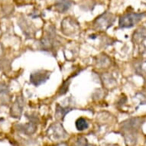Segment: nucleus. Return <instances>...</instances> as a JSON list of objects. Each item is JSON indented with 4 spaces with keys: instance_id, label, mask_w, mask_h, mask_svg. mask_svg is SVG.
<instances>
[{
    "instance_id": "nucleus-1",
    "label": "nucleus",
    "mask_w": 146,
    "mask_h": 146,
    "mask_svg": "<svg viewBox=\"0 0 146 146\" xmlns=\"http://www.w3.org/2000/svg\"><path fill=\"white\" fill-rule=\"evenodd\" d=\"M145 16V14H138V13H128L124 15L120 18L119 27L122 29L132 28L138 22H139Z\"/></svg>"
},
{
    "instance_id": "nucleus-2",
    "label": "nucleus",
    "mask_w": 146,
    "mask_h": 146,
    "mask_svg": "<svg viewBox=\"0 0 146 146\" xmlns=\"http://www.w3.org/2000/svg\"><path fill=\"white\" fill-rule=\"evenodd\" d=\"M49 77H50V72L40 70L31 74L30 76V81L35 86H38L44 84L49 79Z\"/></svg>"
},
{
    "instance_id": "nucleus-3",
    "label": "nucleus",
    "mask_w": 146,
    "mask_h": 146,
    "mask_svg": "<svg viewBox=\"0 0 146 146\" xmlns=\"http://www.w3.org/2000/svg\"><path fill=\"white\" fill-rule=\"evenodd\" d=\"M113 22H114V18L113 15L110 13H105L97 18L95 22V26L100 30H106L112 25Z\"/></svg>"
},
{
    "instance_id": "nucleus-4",
    "label": "nucleus",
    "mask_w": 146,
    "mask_h": 146,
    "mask_svg": "<svg viewBox=\"0 0 146 146\" xmlns=\"http://www.w3.org/2000/svg\"><path fill=\"white\" fill-rule=\"evenodd\" d=\"M88 122L84 118H79L76 121V128L79 131H84V130L88 129Z\"/></svg>"
},
{
    "instance_id": "nucleus-5",
    "label": "nucleus",
    "mask_w": 146,
    "mask_h": 146,
    "mask_svg": "<svg viewBox=\"0 0 146 146\" xmlns=\"http://www.w3.org/2000/svg\"><path fill=\"white\" fill-rule=\"evenodd\" d=\"M70 3L69 0H61L56 5L58 9L61 12L67 11L70 8Z\"/></svg>"
},
{
    "instance_id": "nucleus-6",
    "label": "nucleus",
    "mask_w": 146,
    "mask_h": 146,
    "mask_svg": "<svg viewBox=\"0 0 146 146\" xmlns=\"http://www.w3.org/2000/svg\"><path fill=\"white\" fill-rule=\"evenodd\" d=\"M76 146H88V143L86 141V139H85L84 138H80L77 141Z\"/></svg>"
}]
</instances>
